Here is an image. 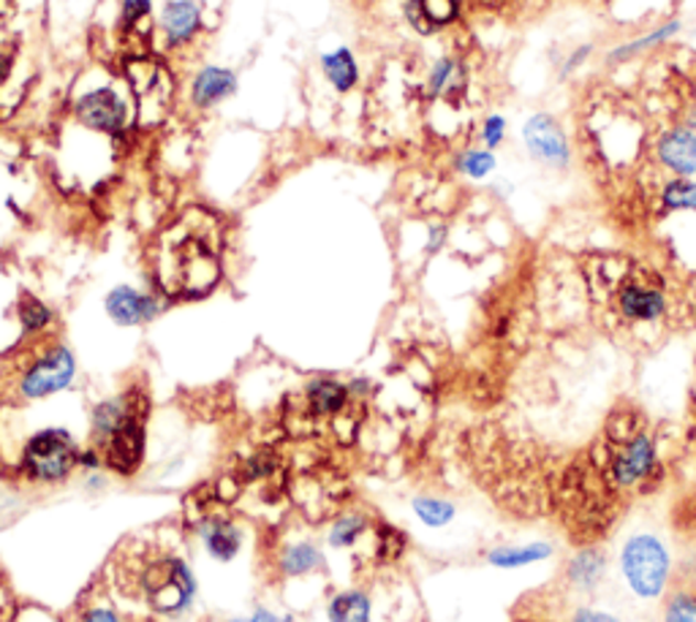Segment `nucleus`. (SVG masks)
<instances>
[{
    "label": "nucleus",
    "mask_w": 696,
    "mask_h": 622,
    "mask_svg": "<svg viewBox=\"0 0 696 622\" xmlns=\"http://www.w3.org/2000/svg\"><path fill=\"white\" fill-rule=\"evenodd\" d=\"M658 204L664 213L696 215V178H672L661 185Z\"/></svg>",
    "instance_id": "obj_22"
},
{
    "label": "nucleus",
    "mask_w": 696,
    "mask_h": 622,
    "mask_svg": "<svg viewBox=\"0 0 696 622\" xmlns=\"http://www.w3.org/2000/svg\"><path fill=\"white\" fill-rule=\"evenodd\" d=\"M465 85L463 66L454 57H441L430 72L432 96H454Z\"/></svg>",
    "instance_id": "obj_24"
},
{
    "label": "nucleus",
    "mask_w": 696,
    "mask_h": 622,
    "mask_svg": "<svg viewBox=\"0 0 696 622\" xmlns=\"http://www.w3.org/2000/svg\"><path fill=\"white\" fill-rule=\"evenodd\" d=\"M351 392L338 380H313L308 386V408L310 414L315 416H338L343 408H346Z\"/></svg>",
    "instance_id": "obj_16"
},
{
    "label": "nucleus",
    "mask_w": 696,
    "mask_h": 622,
    "mask_svg": "<svg viewBox=\"0 0 696 622\" xmlns=\"http://www.w3.org/2000/svg\"><path fill=\"white\" fill-rule=\"evenodd\" d=\"M74 369H77V362H74L72 351L63 348V345H55V348L46 351L44 356H39L31 367L25 369L20 380V392L28 400H41V397H50L55 392L66 389L74 378Z\"/></svg>",
    "instance_id": "obj_6"
},
{
    "label": "nucleus",
    "mask_w": 696,
    "mask_h": 622,
    "mask_svg": "<svg viewBox=\"0 0 696 622\" xmlns=\"http://www.w3.org/2000/svg\"><path fill=\"white\" fill-rule=\"evenodd\" d=\"M77 120L96 131L117 133L122 128V104L113 90H98L77 104Z\"/></svg>",
    "instance_id": "obj_11"
},
{
    "label": "nucleus",
    "mask_w": 696,
    "mask_h": 622,
    "mask_svg": "<svg viewBox=\"0 0 696 622\" xmlns=\"http://www.w3.org/2000/svg\"><path fill=\"white\" fill-rule=\"evenodd\" d=\"M506 139V117L503 115H490L488 120L482 122V142L488 150H495V147L503 144Z\"/></svg>",
    "instance_id": "obj_31"
},
{
    "label": "nucleus",
    "mask_w": 696,
    "mask_h": 622,
    "mask_svg": "<svg viewBox=\"0 0 696 622\" xmlns=\"http://www.w3.org/2000/svg\"><path fill=\"white\" fill-rule=\"evenodd\" d=\"M148 14H150V0H122V22H126V25L144 20Z\"/></svg>",
    "instance_id": "obj_34"
},
{
    "label": "nucleus",
    "mask_w": 696,
    "mask_h": 622,
    "mask_svg": "<svg viewBox=\"0 0 696 622\" xmlns=\"http://www.w3.org/2000/svg\"><path fill=\"white\" fill-rule=\"evenodd\" d=\"M163 31L172 41H189L199 31V9L191 0H172L163 9Z\"/></svg>",
    "instance_id": "obj_19"
},
{
    "label": "nucleus",
    "mask_w": 696,
    "mask_h": 622,
    "mask_svg": "<svg viewBox=\"0 0 696 622\" xmlns=\"http://www.w3.org/2000/svg\"><path fill=\"white\" fill-rule=\"evenodd\" d=\"M20 319L28 332H41L52 321V313L46 304L39 302V299L28 297V299H22V304H20Z\"/></svg>",
    "instance_id": "obj_30"
},
{
    "label": "nucleus",
    "mask_w": 696,
    "mask_h": 622,
    "mask_svg": "<svg viewBox=\"0 0 696 622\" xmlns=\"http://www.w3.org/2000/svg\"><path fill=\"white\" fill-rule=\"evenodd\" d=\"M142 587L150 603L163 614L185 612L196 596V579L183 560H158L148 566Z\"/></svg>",
    "instance_id": "obj_4"
},
{
    "label": "nucleus",
    "mask_w": 696,
    "mask_h": 622,
    "mask_svg": "<svg viewBox=\"0 0 696 622\" xmlns=\"http://www.w3.org/2000/svg\"><path fill=\"white\" fill-rule=\"evenodd\" d=\"M414 514L419 516V522H425L427 527H447L454 519L458 508L452 501H443V497H430L422 495L414 501Z\"/></svg>",
    "instance_id": "obj_25"
},
{
    "label": "nucleus",
    "mask_w": 696,
    "mask_h": 622,
    "mask_svg": "<svg viewBox=\"0 0 696 622\" xmlns=\"http://www.w3.org/2000/svg\"><path fill=\"white\" fill-rule=\"evenodd\" d=\"M232 622H295V618H291V614H286V618H278V614L270 612V609H256L250 618H237Z\"/></svg>",
    "instance_id": "obj_36"
},
{
    "label": "nucleus",
    "mask_w": 696,
    "mask_h": 622,
    "mask_svg": "<svg viewBox=\"0 0 696 622\" xmlns=\"http://www.w3.org/2000/svg\"><path fill=\"white\" fill-rule=\"evenodd\" d=\"M365 533V519L362 516H341V519L332 525L330 530V544L332 547H351L356 544V538Z\"/></svg>",
    "instance_id": "obj_28"
},
{
    "label": "nucleus",
    "mask_w": 696,
    "mask_h": 622,
    "mask_svg": "<svg viewBox=\"0 0 696 622\" xmlns=\"http://www.w3.org/2000/svg\"><path fill=\"white\" fill-rule=\"evenodd\" d=\"M324 72L326 79L338 87V90H351L356 82V66H354V57L351 52L341 50V52H332V55L324 57Z\"/></svg>",
    "instance_id": "obj_26"
},
{
    "label": "nucleus",
    "mask_w": 696,
    "mask_h": 622,
    "mask_svg": "<svg viewBox=\"0 0 696 622\" xmlns=\"http://www.w3.org/2000/svg\"><path fill=\"white\" fill-rule=\"evenodd\" d=\"M218 280V264L213 250L196 237H185L169 254L167 272H161V286L172 293H202L213 289Z\"/></svg>",
    "instance_id": "obj_3"
},
{
    "label": "nucleus",
    "mask_w": 696,
    "mask_h": 622,
    "mask_svg": "<svg viewBox=\"0 0 696 622\" xmlns=\"http://www.w3.org/2000/svg\"><path fill=\"white\" fill-rule=\"evenodd\" d=\"M373 603L367 592L362 590H346L338 592L326 607V618L330 622H371Z\"/></svg>",
    "instance_id": "obj_18"
},
{
    "label": "nucleus",
    "mask_w": 696,
    "mask_h": 622,
    "mask_svg": "<svg viewBox=\"0 0 696 622\" xmlns=\"http://www.w3.org/2000/svg\"><path fill=\"white\" fill-rule=\"evenodd\" d=\"M443 239H447V228L443 226H436L430 232V243H427V254H436V250H441Z\"/></svg>",
    "instance_id": "obj_37"
},
{
    "label": "nucleus",
    "mask_w": 696,
    "mask_h": 622,
    "mask_svg": "<svg viewBox=\"0 0 696 622\" xmlns=\"http://www.w3.org/2000/svg\"><path fill=\"white\" fill-rule=\"evenodd\" d=\"M620 573L625 587L642 601H656L672 579V555L653 533H634L620 549Z\"/></svg>",
    "instance_id": "obj_1"
},
{
    "label": "nucleus",
    "mask_w": 696,
    "mask_h": 622,
    "mask_svg": "<svg viewBox=\"0 0 696 622\" xmlns=\"http://www.w3.org/2000/svg\"><path fill=\"white\" fill-rule=\"evenodd\" d=\"M664 622H696L694 592H675L664 607Z\"/></svg>",
    "instance_id": "obj_29"
},
{
    "label": "nucleus",
    "mask_w": 696,
    "mask_h": 622,
    "mask_svg": "<svg viewBox=\"0 0 696 622\" xmlns=\"http://www.w3.org/2000/svg\"><path fill=\"white\" fill-rule=\"evenodd\" d=\"M593 55V44H580L575 52H571L569 57H566V63L560 66V79H569L571 74H577L580 68L588 63V57Z\"/></svg>",
    "instance_id": "obj_32"
},
{
    "label": "nucleus",
    "mask_w": 696,
    "mask_h": 622,
    "mask_svg": "<svg viewBox=\"0 0 696 622\" xmlns=\"http://www.w3.org/2000/svg\"><path fill=\"white\" fill-rule=\"evenodd\" d=\"M553 555H555V547L553 544H544V541L499 544V547L488 551V562L493 568L514 571V568H525V566H534V562L549 560Z\"/></svg>",
    "instance_id": "obj_14"
},
{
    "label": "nucleus",
    "mask_w": 696,
    "mask_h": 622,
    "mask_svg": "<svg viewBox=\"0 0 696 622\" xmlns=\"http://www.w3.org/2000/svg\"><path fill=\"white\" fill-rule=\"evenodd\" d=\"M79 622H122V620L117 618L113 609H107V607H93V609H87L85 614H82Z\"/></svg>",
    "instance_id": "obj_35"
},
{
    "label": "nucleus",
    "mask_w": 696,
    "mask_h": 622,
    "mask_svg": "<svg viewBox=\"0 0 696 622\" xmlns=\"http://www.w3.org/2000/svg\"><path fill=\"white\" fill-rule=\"evenodd\" d=\"M321 566H324V555H321L319 547H313L308 541L291 544L283 551V557H280V571L289 573V577H302V573L315 571Z\"/></svg>",
    "instance_id": "obj_23"
},
{
    "label": "nucleus",
    "mask_w": 696,
    "mask_h": 622,
    "mask_svg": "<svg viewBox=\"0 0 696 622\" xmlns=\"http://www.w3.org/2000/svg\"><path fill=\"white\" fill-rule=\"evenodd\" d=\"M458 0H411V20L425 33L449 25L458 17Z\"/></svg>",
    "instance_id": "obj_20"
},
{
    "label": "nucleus",
    "mask_w": 696,
    "mask_h": 622,
    "mask_svg": "<svg viewBox=\"0 0 696 622\" xmlns=\"http://www.w3.org/2000/svg\"><path fill=\"white\" fill-rule=\"evenodd\" d=\"M615 308L620 319L629 324H656L666 315V293L661 286L640 278H625L615 293Z\"/></svg>",
    "instance_id": "obj_8"
},
{
    "label": "nucleus",
    "mask_w": 696,
    "mask_h": 622,
    "mask_svg": "<svg viewBox=\"0 0 696 622\" xmlns=\"http://www.w3.org/2000/svg\"><path fill=\"white\" fill-rule=\"evenodd\" d=\"M656 462V440L640 430L625 438L620 449H615L610 460V476L618 486H636L640 481L651 476Z\"/></svg>",
    "instance_id": "obj_7"
},
{
    "label": "nucleus",
    "mask_w": 696,
    "mask_h": 622,
    "mask_svg": "<svg viewBox=\"0 0 696 622\" xmlns=\"http://www.w3.org/2000/svg\"><path fill=\"white\" fill-rule=\"evenodd\" d=\"M234 87H237L234 74L224 72V68H204L194 82V101L210 107V104H218L221 98L232 96Z\"/></svg>",
    "instance_id": "obj_21"
},
{
    "label": "nucleus",
    "mask_w": 696,
    "mask_h": 622,
    "mask_svg": "<svg viewBox=\"0 0 696 622\" xmlns=\"http://www.w3.org/2000/svg\"><path fill=\"white\" fill-rule=\"evenodd\" d=\"M523 142L528 156L534 158L542 167L555 169V172H564L571 163V144L566 137L564 126L555 115L549 111H536L528 117V122L523 126Z\"/></svg>",
    "instance_id": "obj_5"
},
{
    "label": "nucleus",
    "mask_w": 696,
    "mask_h": 622,
    "mask_svg": "<svg viewBox=\"0 0 696 622\" xmlns=\"http://www.w3.org/2000/svg\"><path fill=\"white\" fill-rule=\"evenodd\" d=\"M681 20H672V22H664V25H658L656 31H647L642 33V36L625 41V44L615 46V50L610 52V61L612 63H623V61H631V57L642 55V52H651L656 50V46L666 44L670 39H675L677 33H681Z\"/></svg>",
    "instance_id": "obj_17"
},
{
    "label": "nucleus",
    "mask_w": 696,
    "mask_h": 622,
    "mask_svg": "<svg viewBox=\"0 0 696 622\" xmlns=\"http://www.w3.org/2000/svg\"><path fill=\"white\" fill-rule=\"evenodd\" d=\"M656 161L672 178H696V131L672 126L656 139Z\"/></svg>",
    "instance_id": "obj_10"
},
{
    "label": "nucleus",
    "mask_w": 696,
    "mask_h": 622,
    "mask_svg": "<svg viewBox=\"0 0 696 622\" xmlns=\"http://www.w3.org/2000/svg\"><path fill=\"white\" fill-rule=\"evenodd\" d=\"M569 622H620L612 612H604V609H596V607H577L571 612Z\"/></svg>",
    "instance_id": "obj_33"
},
{
    "label": "nucleus",
    "mask_w": 696,
    "mask_h": 622,
    "mask_svg": "<svg viewBox=\"0 0 696 622\" xmlns=\"http://www.w3.org/2000/svg\"><path fill=\"white\" fill-rule=\"evenodd\" d=\"M607 577V555L599 547H585L566 566V582L577 592H593Z\"/></svg>",
    "instance_id": "obj_13"
},
{
    "label": "nucleus",
    "mask_w": 696,
    "mask_h": 622,
    "mask_svg": "<svg viewBox=\"0 0 696 622\" xmlns=\"http://www.w3.org/2000/svg\"><path fill=\"white\" fill-rule=\"evenodd\" d=\"M101 449L104 462L117 473H133L142 462L144 451V427H142V414H133L122 421L120 427L109 436L107 440L98 443Z\"/></svg>",
    "instance_id": "obj_9"
},
{
    "label": "nucleus",
    "mask_w": 696,
    "mask_h": 622,
    "mask_svg": "<svg viewBox=\"0 0 696 622\" xmlns=\"http://www.w3.org/2000/svg\"><path fill=\"white\" fill-rule=\"evenodd\" d=\"M199 533H202L204 549L221 562L234 560V555L239 551V544H243V533L229 519H204Z\"/></svg>",
    "instance_id": "obj_15"
},
{
    "label": "nucleus",
    "mask_w": 696,
    "mask_h": 622,
    "mask_svg": "<svg viewBox=\"0 0 696 622\" xmlns=\"http://www.w3.org/2000/svg\"><path fill=\"white\" fill-rule=\"evenodd\" d=\"M79 449L66 430H41L22 451V471L39 484L63 481L79 465Z\"/></svg>",
    "instance_id": "obj_2"
},
{
    "label": "nucleus",
    "mask_w": 696,
    "mask_h": 622,
    "mask_svg": "<svg viewBox=\"0 0 696 622\" xmlns=\"http://www.w3.org/2000/svg\"><path fill=\"white\" fill-rule=\"evenodd\" d=\"M107 313L113 315L117 324L122 326H133V324H144L158 313L156 299L144 297V293L128 289V286H120L107 297Z\"/></svg>",
    "instance_id": "obj_12"
},
{
    "label": "nucleus",
    "mask_w": 696,
    "mask_h": 622,
    "mask_svg": "<svg viewBox=\"0 0 696 622\" xmlns=\"http://www.w3.org/2000/svg\"><path fill=\"white\" fill-rule=\"evenodd\" d=\"M495 167H499V161H495L493 150H488V147H473V150H465L458 158V169L471 180H484L488 174L495 172Z\"/></svg>",
    "instance_id": "obj_27"
}]
</instances>
